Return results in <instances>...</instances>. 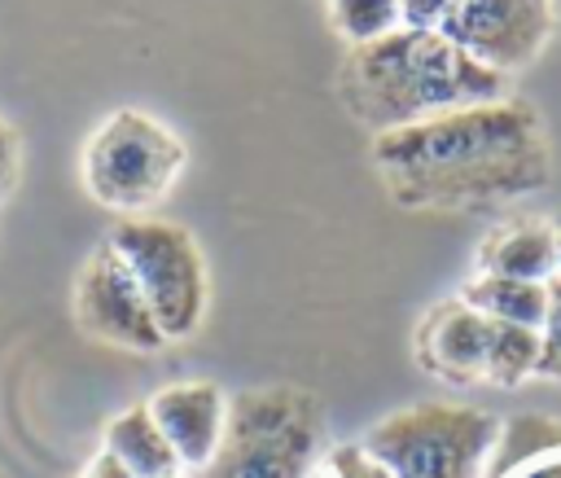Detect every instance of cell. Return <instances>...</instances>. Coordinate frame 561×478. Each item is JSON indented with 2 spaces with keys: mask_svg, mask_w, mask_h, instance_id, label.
<instances>
[{
  "mask_svg": "<svg viewBox=\"0 0 561 478\" xmlns=\"http://www.w3.org/2000/svg\"><path fill=\"white\" fill-rule=\"evenodd\" d=\"M307 478H390L381 460L368 456L364 443H337V447H324L320 460L311 465Z\"/></svg>",
  "mask_w": 561,
  "mask_h": 478,
  "instance_id": "obj_17",
  "label": "cell"
},
{
  "mask_svg": "<svg viewBox=\"0 0 561 478\" xmlns=\"http://www.w3.org/2000/svg\"><path fill=\"white\" fill-rule=\"evenodd\" d=\"M451 13V0H399V22L412 31H438Z\"/></svg>",
  "mask_w": 561,
  "mask_h": 478,
  "instance_id": "obj_19",
  "label": "cell"
},
{
  "mask_svg": "<svg viewBox=\"0 0 561 478\" xmlns=\"http://www.w3.org/2000/svg\"><path fill=\"white\" fill-rule=\"evenodd\" d=\"M557 13V0H451L438 31L486 70L513 75L543 53Z\"/></svg>",
  "mask_w": 561,
  "mask_h": 478,
  "instance_id": "obj_7",
  "label": "cell"
},
{
  "mask_svg": "<svg viewBox=\"0 0 561 478\" xmlns=\"http://www.w3.org/2000/svg\"><path fill=\"white\" fill-rule=\"evenodd\" d=\"M171 478H184V474H171Z\"/></svg>",
  "mask_w": 561,
  "mask_h": 478,
  "instance_id": "obj_24",
  "label": "cell"
},
{
  "mask_svg": "<svg viewBox=\"0 0 561 478\" xmlns=\"http://www.w3.org/2000/svg\"><path fill=\"white\" fill-rule=\"evenodd\" d=\"M337 92L346 110L377 136L465 105L504 101L508 75H495L473 61L443 31L399 26L346 53L337 70Z\"/></svg>",
  "mask_w": 561,
  "mask_h": 478,
  "instance_id": "obj_2",
  "label": "cell"
},
{
  "mask_svg": "<svg viewBox=\"0 0 561 478\" xmlns=\"http://www.w3.org/2000/svg\"><path fill=\"white\" fill-rule=\"evenodd\" d=\"M539 373L543 377H561V272L548 276V307H543V325H539Z\"/></svg>",
  "mask_w": 561,
  "mask_h": 478,
  "instance_id": "obj_18",
  "label": "cell"
},
{
  "mask_svg": "<svg viewBox=\"0 0 561 478\" xmlns=\"http://www.w3.org/2000/svg\"><path fill=\"white\" fill-rule=\"evenodd\" d=\"M561 447V421H548V417H517L500 430L495 439V452L482 469V478H508L513 469L548 456Z\"/></svg>",
  "mask_w": 561,
  "mask_h": 478,
  "instance_id": "obj_14",
  "label": "cell"
},
{
  "mask_svg": "<svg viewBox=\"0 0 561 478\" xmlns=\"http://www.w3.org/2000/svg\"><path fill=\"white\" fill-rule=\"evenodd\" d=\"M70 303H75V325L88 338L105 342V346H123V351H158V346H167V338H162L140 285H136V276L127 272V263L114 254L110 241H101L83 259Z\"/></svg>",
  "mask_w": 561,
  "mask_h": 478,
  "instance_id": "obj_8",
  "label": "cell"
},
{
  "mask_svg": "<svg viewBox=\"0 0 561 478\" xmlns=\"http://www.w3.org/2000/svg\"><path fill=\"white\" fill-rule=\"evenodd\" d=\"M79 478H136V474H131V469H127L118 456H110V452L101 447V452H96V456L83 465V474H79Z\"/></svg>",
  "mask_w": 561,
  "mask_h": 478,
  "instance_id": "obj_21",
  "label": "cell"
},
{
  "mask_svg": "<svg viewBox=\"0 0 561 478\" xmlns=\"http://www.w3.org/2000/svg\"><path fill=\"white\" fill-rule=\"evenodd\" d=\"M149 417L158 421V430L167 434L180 469H206L224 443V425H228V399L215 382H171L162 390H153L149 399Z\"/></svg>",
  "mask_w": 561,
  "mask_h": 478,
  "instance_id": "obj_9",
  "label": "cell"
},
{
  "mask_svg": "<svg viewBox=\"0 0 561 478\" xmlns=\"http://www.w3.org/2000/svg\"><path fill=\"white\" fill-rule=\"evenodd\" d=\"M324 412L302 386H259L228 399L215 460L197 478H307L320 460Z\"/></svg>",
  "mask_w": 561,
  "mask_h": 478,
  "instance_id": "obj_3",
  "label": "cell"
},
{
  "mask_svg": "<svg viewBox=\"0 0 561 478\" xmlns=\"http://www.w3.org/2000/svg\"><path fill=\"white\" fill-rule=\"evenodd\" d=\"M500 421L473 403H408L381 417L364 447L390 478H482Z\"/></svg>",
  "mask_w": 561,
  "mask_h": 478,
  "instance_id": "obj_4",
  "label": "cell"
},
{
  "mask_svg": "<svg viewBox=\"0 0 561 478\" xmlns=\"http://www.w3.org/2000/svg\"><path fill=\"white\" fill-rule=\"evenodd\" d=\"M373 162L399 206L478 210L552 180V149L530 101L504 96L373 136Z\"/></svg>",
  "mask_w": 561,
  "mask_h": 478,
  "instance_id": "obj_1",
  "label": "cell"
},
{
  "mask_svg": "<svg viewBox=\"0 0 561 478\" xmlns=\"http://www.w3.org/2000/svg\"><path fill=\"white\" fill-rule=\"evenodd\" d=\"M478 268L486 276H513V281L548 285V276L561 272L552 219H517V224L495 228L478 250Z\"/></svg>",
  "mask_w": 561,
  "mask_h": 478,
  "instance_id": "obj_11",
  "label": "cell"
},
{
  "mask_svg": "<svg viewBox=\"0 0 561 478\" xmlns=\"http://www.w3.org/2000/svg\"><path fill=\"white\" fill-rule=\"evenodd\" d=\"M557 9H561V0H557Z\"/></svg>",
  "mask_w": 561,
  "mask_h": 478,
  "instance_id": "obj_25",
  "label": "cell"
},
{
  "mask_svg": "<svg viewBox=\"0 0 561 478\" xmlns=\"http://www.w3.org/2000/svg\"><path fill=\"white\" fill-rule=\"evenodd\" d=\"M460 303H469L478 316H486V320H495V325L539 329V325H543V307H548V285L478 272V276L460 289Z\"/></svg>",
  "mask_w": 561,
  "mask_h": 478,
  "instance_id": "obj_13",
  "label": "cell"
},
{
  "mask_svg": "<svg viewBox=\"0 0 561 478\" xmlns=\"http://www.w3.org/2000/svg\"><path fill=\"white\" fill-rule=\"evenodd\" d=\"M539 329H522V325H495L491 329V351H486V382L495 386H517L526 377L539 373Z\"/></svg>",
  "mask_w": 561,
  "mask_h": 478,
  "instance_id": "obj_15",
  "label": "cell"
},
{
  "mask_svg": "<svg viewBox=\"0 0 561 478\" xmlns=\"http://www.w3.org/2000/svg\"><path fill=\"white\" fill-rule=\"evenodd\" d=\"M105 241L136 276L162 338L167 342L193 338L210 307V276H206V259L193 232L171 219L127 215L110 228Z\"/></svg>",
  "mask_w": 561,
  "mask_h": 478,
  "instance_id": "obj_5",
  "label": "cell"
},
{
  "mask_svg": "<svg viewBox=\"0 0 561 478\" xmlns=\"http://www.w3.org/2000/svg\"><path fill=\"white\" fill-rule=\"evenodd\" d=\"M101 447L110 456H118L136 478H171V474H180V460H175L167 434L158 430V421L149 417V403H131L118 417H110Z\"/></svg>",
  "mask_w": 561,
  "mask_h": 478,
  "instance_id": "obj_12",
  "label": "cell"
},
{
  "mask_svg": "<svg viewBox=\"0 0 561 478\" xmlns=\"http://www.w3.org/2000/svg\"><path fill=\"white\" fill-rule=\"evenodd\" d=\"M508 478H561V447L539 456V460H530V465H522V469H513Z\"/></svg>",
  "mask_w": 561,
  "mask_h": 478,
  "instance_id": "obj_22",
  "label": "cell"
},
{
  "mask_svg": "<svg viewBox=\"0 0 561 478\" xmlns=\"http://www.w3.org/2000/svg\"><path fill=\"white\" fill-rule=\"evenodd\" d=\"M329 18H333V31L359 48V44H373L390 31H399V0H329Z\"/></svg>",
  "mask_w": 561,
  "mask_h": 478,
  "instance_id": "obj_16",
  "label": "cell"
},
{
  "mask_svg": "<svg viewBox=\"0 0 561 478\" xmlns=\"http://www.w3.org/2000/svg\"><path fill=\"white\" fill-rule=\"evenodd\" d=\"M18 171H22V145H18V132L0 118V202L13 193Z\"/></svg>",
  "mask_w": 561,
  "mask_h": 478,
  "instance_id": "obj_20",
  "label": "cell"
},
{
  "mask_svg": "<svg viewBox=\"0 0 561 478\" xmlns=\"http://www.w3.org/2000/svg\"><path fill=\"white\" fill-rule=\"evenodd\" d=\"M552 228H557V263H561V215L552 219Z\"/></svg>",
  "mask_w": 561,
  "mask_h": 478,
  "instance_id": "obj_23",
  "label": "cell"
},
{
  "mask_svg": "<svg viewBox=\"0 0 561 478\" xmlns=\"http://www.w3.org/2000/svg\"><path fill=\"white\" fill-rule=\"evenodd\" d=\"M491 329H495V320L478 316L469 303H460V298L438 303L425 316V325L416 329V360L425 373L456 382V386L486 382Z\"/></svg>",
  "mask_w": 561,
  "mask_h": 478,
  "instance_id": "obj_10",
  "label": "cell"
},
{
  "mask_svg": "<svg viewBox=\"0 0 561 478\" xmlns=\"http://www.w3.org/2000/svg\"><path fill=\"white\" fill-rule=\"evenodd\" d=\"M184 158V140L153 114L114 110L83 145V189L118 215H145L171 193Z\"/></svg>",
  "mask_w": 561,
  "mask_h": 478,
  "instance_id": "obj_6",
  "label": "cell"
}]
</instances>
